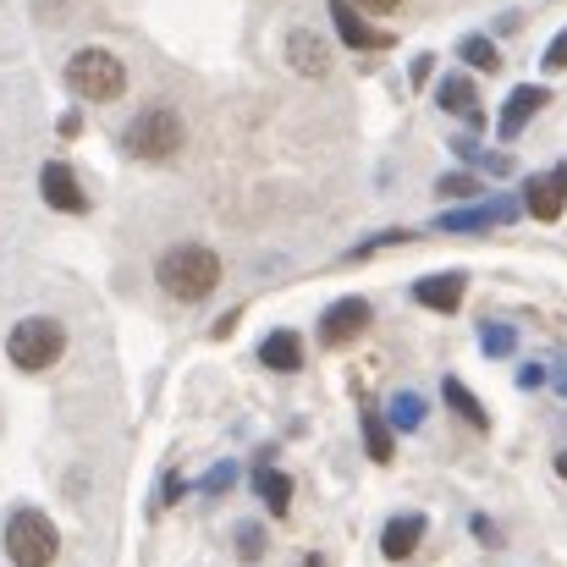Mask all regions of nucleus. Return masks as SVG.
I'll list each match as a JSON object with an SVG mask.
<instances>
[{"mask_svg":"<svg viewBox=\"0 0 567 567\" xmlns=\"http://www.w3.org/2000/svg\"><path fill=\"white\" fill-rule=\"evenodd\" d=\"M485 353L491 359H507L513 353V331L507 326H485Z\"/></svg>","mask_w":567,"mask_h":567,"instance_id":"obj_23","label":"nucleus"},{"mask_svg":"<svg viewBox=\"0 0 567 567\" xmlns=\"http://www.w3.org/2000/svg\"><path fill=\"white\" fill-rule=\"evenodd\" d=\"M507 215H513V204L496 198V204H485V209H452V215H441V231H480V226H496V220H507Z\"/></svg>","mask_w":567,"mask_h":567,"instance_id":"obj_17","label":"nucleus"},{"mask_svg":"<svg viewBox=\"0 0 567 567\" xmlns=\"http://www.w3.org/2000/svg\"><path fill=\"white\" fill-rule=\"evenodd\" d=\"M331 22H337L342 44H353V50H385V44H391V33L370 28V22L353 11V0H331Z\"/></svg>","mask_w":567,"mask_h":567,"instance_id":"obj_11","label":"nucleus"},{"mask_svg":"<svg viewBox=\"0 0 567 567\" xmlns=\"http://www.w3.org/2000/svg\"><path fill=\"white\" fill-rule=\"evenodd\" d=\"M353 6H364V11H396L402 0H353Z\"/></svg>","mask_w":567,"mask_h":567,"instance_id":"obj_27","label":"nucleus"},{"mask_svg":"<svg viewBox=\"0 0 567 567\" xmlns=\"http://www.w3.org/2000/svg\"><path fill=\"white\" fill-rule=\"evenodd\" d=\"M231 474H237V468H231V463H226V468H215V474H209V485H204V491H226V485H231Z\"/></svg>","mask_w":567,"mask_h":567,"instance_id":"obj_26","label":"nucleus"},{"mask_svg":"<svg viewBox=\"0 0 567 567\" xmlns=\"http://www.w3.org/2000/svg\"><path fill=\"white\" fill-rule=\"evenodd\" d=\"M127 155H138V161H172L177 150H183V116L172 111V105H150V111H138L133 116V127H127Z\"/></svg>","mask_w":567,"mask_h":567,"instance_id":"obj_5","label":"nucleus"},{"mask_svg":"<svg viewBox=\"0 0 567 567\" xmlns=\"http://www.w3.org/2000/svg\"><path fill=\"white\" fill-rule=\"evenodd\" d=\"M259 364L276 370V375H292V370H303V342H298L292 331H270V337L259 342Z\"/></svg>","mask_w":567,"mask_h":567,"instance_id":"obj_14","label":"nucleus"},{"mask_svg":"<svg viewBox=\"0 0 567 567\" xmlns=\"http://www.w3.org/2000/svg\"><path fill=\"white\" fill-rule=\"evenodd\" d=\"M66 89L78 94V100H94V105H111V100H122V89H127V66L111 55V50H78L72 61H66Z\"/></svg>","mask_w":567,"mask_h":567,"instance_id":"obj_2","label":"nucleus"},{"mask_svg":"<svg viewBox=\"0 0 567 567\" xmlns=\"http://www.w3.org/2000/svg\"><path fill=\"white\" fill-rule=\"evenodd\" d=\"M435 100H441V111H452V116H463V122H474V127L485 122V116H480V89H474L468 78H446V83L435 89Z\"/></svg>","mask_w":567,"mask_h":567,"instance_id":"obj_15","label":"nucleus"},{"mask_svg":"<svg viewBox=\"0 0 567 567\" xmlns=\"http://www.w3.org/2000/svg\"><path fill=\"white\" fill-rule=\"evenodd\" d=\"M39 193H44L50 209H66V215H83V209H89V198H83V188H78V177H72L66 161H50V166L39 172Z\"/></svg>","mask_w":567,"mask_h":567,"instance_id":"obj_8","label":"nucleus"},{"mask_svg":"<svg viewBox=\"0 0 567 567\" xmlns=\"http://www.w3.org/2000/svg\"><path fill=\"white\" fill-rule=\"evenodd\" d=\"M435 193H441V198H468V193H480V183H474L468 172H452V177L435 183Z\"/></svg>","mask_w":567,"mask_h":567,"instance_id":"obj_22","label":"nucleus"},{"mask_svg":"<svg viewBox=\"0 0 567 567\" xmlns=\"http://www.w3.org/2000/svg\"><path fill=\"white\" fill-rule=\"evenodd\" d=\"M419 540H424V518L419 513H396L385 524V535H380V551H385V563H408L419 551Z\"/></svg>","mask_w":567,"mask_h":567,"instance_id":"obj_13","label":"nucleus"},{"mask_svg":"<svg viewBox=\"0 0 567 567\" xmlns=\"http://www.w3.org/2000/svg\"><path fill=\"white\" fill-rule=\"evenodd\" d=\"M61 353H66V331H61L55 320H44V315H33V320H17V326H11V337H6V359H11L22 375H39V370H50Z\"/></svg>","mask_w":567,"mask_h":567,"instance_id":"obj_4","label":"nucleus"},{"mask_svg":"<svg viewBox=\"0 0 567 567\" xmlns=\"http://www.w3.org/2000/svg\"><path fill=\"white\" fill-rule=\"evenodd\" d=\"M254 491L265 496L270 518H287V507H292V480H287V474H276V468H259V474H254Z\"/></svg>","mask_w":567,"mask_h":567,"instance_id":"obj_18","label":"nucleus"},{"mask_svg":"<svg viewBox=\"0 0 567 567\" xmlns=\"http://www.w3.org/2000/svg\"><path fill=\"white\" fill-rule=\"evenodd\" d=\"M457 55H463L468 66H480V72H496V66H502V55H496V44H491L485 33H468V39L457 44Z\"/></svg>","mask_w":567,"mask_h":567,"instance_id":"obj_20","label":"nucleus"},{"mask_svg":"<svg viewBox=\"0 0 567 567\" xmlns=\"http://www.w3.org/2000/svg\"><path fill=\"white\" fill-rule=\"evenodd\" d=\"M237 546H243V557H259L265 535H259V529H243V535H237Z\"/></svg>","mask_w":567,"mask_h":567,"instance_id":"obj_25","label":"nucleus"},{"mask_svg":"<svg viewBox=\"0 0 567 567\" xmlns=\"http://www.w3.org/2000/svg\"><path fill=\"white\" fill-rule=\"evenodd\" d=\"M563 66H567V33L551 39V50H546V72H563Z\"/></svg>","mask_w":567,"mask_h":567,"instance_id":"obj_24","label":"nucleus"},{"mask_svg":"<svg viewBox=\"0 0 567 567\" xmlns=\"http://www.w3.org/2000/svg\"><path fill=\"white\" fill-rule=\"evenodd\" d=\"M441 396H446V408H452V413H457L463 424H474V430H491V413L480 408V396H474V391H468L463 380L446 375V380H441Z\"/></svg>","mask_w":567,"mask_h":567,"instance_id":"obj_16","label":"nucleus"},{"mask_svg":"<svg viewBox=\"0 0 567 567\" xmlns=\"http://www.w3.org/2000/svg\"><path fill=\"white\" fill-rule=\"evenodd\" d=\"M524 209H529L535 220H563V209H567V166H551V172L529 177V183H524Z\"/></svg>","mask_w":567,"mask_h":567,"instance_id":"obj_7","label":"nucleus"},{"mask_svg":"<svg viewBox=\"0 0 567 567\" xmlns=\"http://www.w3.org/2000/svg\"><path fill=\"white\" fill-rule=\"evenodd\" d=\"M287 61H292L303 78H326V72H331V50H326V39L309 33V28H292V33H287Z\"/></svg>","mask_w":567,"mask_h":567,"instance_id":"obj_12","label":"nucleus"},{"mask_svg":"<svg viewBox=\"0 0 567 567\" xmlns=\"http://www.w3.org/2000/svg\"><path fill=\"white\" fill-rule=\"evenodd\" d=\"M364 452L375 457V463H391V419H380L375 408H364Z\"/></svg>","mask_w":567,"mask_h":567,"instance_id":"obj_19","label":"nucleus"},{"mask_svg":"<svg viewBox=\"0 0 567 567\" xmlns=\"http://www.w3.org/2000/svg\"><path fill=\"white\" fill-rule=\"evenodd\" d=\"M155 281H161L172 298L198 303V298H209V292L220 287V259H215L204 243H177V248H166V254H161Z\"/></svg>","mask_w":567,"mask_h":567,"instance_id":"obj_1","label":"nucleus"},{"mask_svg":"<svg viewBox=\"0 0 567 567\" xmlns=\"http://www.w3.org/2000/svg\"><path fill=\"white\" fill-rule=\"evenodd\" d=\"M419 419H424V402H419V396H396V402H391V424H396V430H413Z\"/></svg>","mask_w":567,"mask_h":567,"instance_id":"obj_21","label":"nucleus"},{"mask_svg":"<svg viewBox=\"0 0 567 567\" xmlns=\"http://www.w3.org/2000/svg\"><path fill=\"white\" fill-rule=\"evenodd\" d=\"M0 540H6V557L17 567H50L55 551H61V535H55V524L39 507H17L6 518V535Z\"/></svg>","mask_w":567,"mask_h":567,"instance_id":"obj_3","label":"nucleus"},{"mask_svg":"<svg viewBox=\"0 0 567 567\" xmlns=\"http://www.w3.org/2000/svg\"><path fill=\"white\" fill-rule=\"evenodd\" d=\"M557 474H563V480H567V452H557Z\"/></svg>","mask_w":567,"mask_h":567,"instance_id":"obj_28","label":"nucleus"},{"mask_svg":"<svg viewBox=\"0 0 567 567\" xmlns=\"http://www.w3.org/2000/svg\"><path fill=\"white\" fill-rule=\"evenodd\" d=\"M370 320H375V309L364 298H342V303H331L320 315V342L326 348H348V342H359L370 331Z\"/></svg>","mask_w":567,"mask_h":567,"instance_id":"obj_6","label":"nucleus"},{"mask_svg":"<svg viewBox=\"0 0 567 567\" xmlns=\"http://www.w3.org/2000/svg\"><path fill=\"white\" fill-rule=\"evenodd\" d=\"M463 292H468V276H463V270H441V276H424V281L413 287V298H419L424 309H435V315H457Z\"/></svg>","mask_w":567,"mask_h":567,"instance_id":"obj_10","label":"nucleus"},{"mask_svg":"<svg viewBox=\"0 0 567 567\" xmlns=\"http://www.w3.org/2000/svg\"><path fill=\"white\" fill-rule=\"evenodd\" d=\"M546 105H551V94H546L540 83L513 89V94H507V105H502V138H518V133H524V127H529V122L546 111Z\"/></svg>","mask_w":567,"mask_h":567,"instance_id":"obj_9","label":"nucleus"}]
</instances>
